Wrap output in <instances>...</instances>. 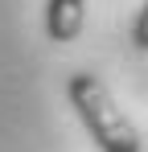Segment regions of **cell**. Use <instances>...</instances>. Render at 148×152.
<instances>
[{"label":"cell","mask_w":148,"mask_h":152,"mask_svg":"<svg viewBox=\"0 0 148 152\" xmlns=\"http://www.w3.org/2000/svg\"><path fill=\"white\" fill-rule=\"evenodd\" d=\"M66 99H70L74 115L82 119L86 136L99 144V152H140V127L119 111L115 95L107 91V82L91 70H74L66 78Z\"/></svg>","instance_id":"1"},{"label":"cell","mask_w":148,"mask_h":152,"mask_svg":"<svg viewBox=\"0 0 148 152\" xmlns=\"http://www.w3.org/2000/svg\"><path fill=\"white\" fill-rule=\"evenodd\" d=\"M86 0H45V37L53 45H70L82 37Z\"/></svg>","instance_id":"2"},{"label":"cell","mask_w":148,"mask_h":152,"mask_svg":"<svg viewBox=\"0 0 148 152\" xmlns=\"http://www.w3.org/2000/svg\"><path fill=\"white\" fill-rule=\"evenodd\" d=\"M132 45L148 53V0L140 4V12H136V21H132Z\"/></svg>","instance_id":"3"}]
</instances>
